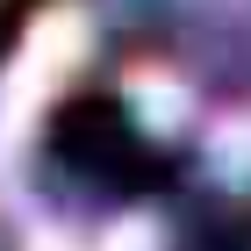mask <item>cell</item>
<instances>
[{
  "label": "cell",
  "instance_id": "obj_1",
  "mask_svg": "<svg viewBox=\"0 0 251 251\" xmlns=\"http://www.w3.org/2000/svg\"><path fill=\"white\" fill-rule=\"evenodd\" d=\"M72 50H79V29H72V22H43V29H36V43H29V58H22L15 65V79H7V86H15V108H29V100H36L43 94V79H58L65 72V58H72Z\"/></svg>",
  "mask_w": 251,
  "mask_h": 251
}]
</instances>
